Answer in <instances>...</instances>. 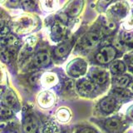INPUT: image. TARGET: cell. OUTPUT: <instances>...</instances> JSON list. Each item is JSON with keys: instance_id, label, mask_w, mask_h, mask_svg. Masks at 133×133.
Masks as SVG:
<instances>
[{"instance_id": "cell-15", "label": "cell", "mask_w": 133, "mask_h": 133, "mask_svg": "<svg viewBox=\"0 0 133 133\" xmlns=\"http://www.w3.org/2000/svg\"><path fill=\"white\" fill-rule=\"evenodd\" d=\"M50 62V56L48 52H38L33 58V63L36 66H44Z\"/></svg>"}, {"instance_id": "cell-24", "label": "cell", "mask_w": 133, "mask_h": 133, "mask_svg": "<svg viewBox=\"0 0 133 133\" xmlns=\"http://www.w3.org/2000/svg\"><path fill=\"white\" fill-rule=\"evenodd\" d=\"M43 133H60V130L55 123L48 122L44 127Z\"/></svg>"}, {"instance_id": "cell-7", "label": "cell", "mask_w": 133, "mask_h": 133, "mask_svg": "<svg viewBox=\"0 0 133 133\" xmlns=\"http://www.w3.org/2000/svg\"><path fill=\"white\" fill-rule=\"evenodd\" d=\"M118 101L112 95L103 97L98 103V108L104 115H109L117 109Z\"/></svg>"}, {"instance_id": "cell-32", "label": "cell", "mask_w": 133, "mask_h": 133, "mask_svg": "<svg viewBox=\"0 0 133 133\" xmlns=\"http://www.w3.org/2000/svg\"><path fill=\"white\" fill-rule=\"evenodd\" d=\"M5 127H6V123H2V122H0V133L2 132V131L3 130L4 128H5Z\"/></svg>"}, {"instance_id": "cell-21", "label": "cell", "mask_w": 133, "mask_h": 133, "mask_svg": "<svg viewBox=\"0 0 133 133\" xmlns=\"http://www.w3.org/2000/svg\"><path fill=\"white\" fill-rule=\"evenodd\" d=\"M116 29V23L114 20L105 21L102 25V33L106 35H110L115 32Z\"/></svg>"}, {"instance_id": "cell-33", "label": "cell", "mask_w": 133, "mask_h": 133, "mask_svg": "<svg viewBox=\"0 0 133 133\" xmlns=\"http://www.w3.org/2000/svg\"><path fill=\"white\" fill-rule=\"evenodd\" d=\"M2 78H3V72H2V70L0 69V82H1Z\"/></svg>"}, {"instance_id": "cell-17", "label": "cell", "mask_w": 133, "mask_h": 133, "mask_svg": "<svg viewBox=\"0 0 133 133\" xmlns=\"http://www.w3.org/2000/svg\"><path fill=\"white\" fill-rule=\"evenodd\" d=\"M71 48H72V44L69 42H66V43H62L58 47H57L55 51H54V54H55L57 57H64L69 53Z\"/></svg>"}, {"instance_id": "cell-1", "label": "cell", "mask_w": 133, "mask_h": 133, "mask_svg": "<svg viewBox=\"0 0 133 133\" xmlns=\"http://www.w3.org/2000/svg\"><path fill=\"white\" fill-rule=\"evenodd\" d=\"M87 71V62L82 58H75L66 66V72L72 77H81Z\"/></svg>"}, {"instance_id": "cell-29", "label": "cell", "mask_w": 133, "mask_h": 133, "mask_svg": "<svg viewBox=\"0 0 133 133\" xmlns=\"http://www.w3.org/2000/svg\"><path fill=\"white\" fill-rule=\"evenodd\" d=\"M126 114H127V118L130 121H131V122H133V103H131V105L127 107Z\"/></svg>"}, {"instance_id": "cell-30", "label": "cell", "mask_w": 133, "mask_h": 133, "mask_svg": "<svg viewBox=\"0 0 133 133\" xmlns=\"http://www.w3.org/2000/svg\"><path fill=\"white\" fill-rule=\"evenodd\" d=\"M125 60L131 65H133V51L129 52L128 54H127V55L125 56Z\"/></svg>"}, {"instance_id": "cell-12", "label": "cell", "mask_w": 133, "mask_h": 133, "mask_svg": "<svg viewBox=\"0 0 133 133\" xmlns=\"http://www.w3.org/2000/svg\"><path fill=\"white\" fill-rule=\"evenodd\" d=\"M131 82V77L127 74L118 75V76H114L112 78V86L114 88H127L128 85Z\"/></svg>"}, {"instance_id": "cell-25", "label": "cell", "mask_w": 133, "mask_h": 133, "mask_svg": "<svg viewBox=\"0 0 133 133\" xmlns=\"http://www.w3.org/2000/svg\"><path fill=\"white\" fill-rule=\"evenodd\" d=\"M12 111L11 110V108L4 105H0V117L8 118L12 116Z\"/></svg>"}, {"instance_id": "cell-26", "label": "cell", "mask_w": 133, "mask_h": 133, "mask_svg": "<svg viewBox=\"0 0 133 133\" xmlns=\"http://www.w3.org/2000/svg\"><path fill=\"white\" fill-rule=\"evenodd\" d=\"M57 5V0H43V6L46 10H53Z\"/></svg>"}, {"instance_id": "cell-18", "label": "cell", "mask_w": 133, "mask_h": 133, "mask_svg": "<svg viewBox=\"0 0 133 133\" xmlns=\"http://www.w3.org/2000/svg\"><path fill=\"white\" fill-rule=\"evenodd\" d=\"M37 129V121L32 117L29 116L23 124V131L25 133H35Z\"/></svg>"}, {"instance_id": "cell-11", "label": "cell", "mask_w": 133, "mask_h": 133, "mask_svg": "<svg viewBox=\"0 0 133 133\" xmlns=\"http://www.w3.org/2000/svg\"><path fill=\"white\" fill-rule=\"evenodd\" d=\"M37 102L41 107L49 108L55 102V96L51 91H44L39 94L38 97H37Z\"/></svg>"}, {"instance_id": "cell-3", "label": "cell", "mask_w": 133, "mask_h": 133, "mask_svg": "<svg viewBox=\"0 0 133 133\" xmlns=\"http://www.w3.org/2000/svg\"><path fill=\"white\" fill-rule=\"evenodd\" d=\"M117 51L116 48L113 46L107 45L98 50L95 55V59L100 64H107L114 60Z\"/></svg>"}, {"instance_id": "cell-10", "label": "cell", "mask_w": 133, "mask_h": 133, "mask_svg": "<svg viewBox=\"0 0 133 133\" xmlns=\"http://www.w3.org/2000/svg\"><path fill=\"white\" fill-rule=\"evenodd\" d=\"M34 26V19L30 17H23L17 21L16 31L19 33H25L32 30L35 28Z\"/></svg>"}, {"instance_id": "cell-23", "label": "cell", "mask_w": 133, "mask_h": 133, "mask_svg": "<svg viewBox=\"0 0 133 133\" xmlns=\"http://www.w3.org/2000/svg\"><path fill=\"white\" fill-rule=\"evenodd\" d=\"M121 40L126 44H133V32H122L121 34Z\"/></svg>"}, {"instance_id": "cell-16", "label": "cell", "mask_w": 133, "mask_h": 133, "mask_svg": "<svg viewBox=\"0 0 133 133\" xmlns=\"http://www.w3.org/2000/svg\"><path fill=\"white\" fill-rule=\"evenodd\" d=\"M42 84L46 87H51L57 84L58 82V78L55 73L52 72H47L43 74V76L42 77Z\"/></svg>"}, {"instance_id": "cell-14", "label": "cell", "mask_w": 133, "mask_h": 133, "mask_svg": "<svg viewBox=\"0 0 133 133\" xmlns=\"http://www.w3.org/2000/svg\"><path fill=\"white\" fill-rule=\"evenodd\" d=\"M3 103L4 106H6L8 107H14L16 106V104L18 103V99H17L16 95L14 93V91H12L11 90H7L5 91V92L3 95Z\"/></svg>"}, {"instance_id": "cell-2", "label": "cell", "mask_w": 133, "mask_h": 133, "mask_svg": "<svg viewBox=\"0 0 133 133\" xmlns=\"http://www.w3.org/2000/svg\"><path fill=\"white\" fill-rule=\"evenodd\" d=\"M101 32L102 31L97 30L87 32L79 42V47L82 50H90L97 47L101 41Z\"/></svg>"}, {"instance_id": "cell-4", "label": "cell", "mask_w": 133, "mask_h": 133, "mask_svg": "<svg viewBox=\"0 0 133 133\" xmlns=\"http://www.w3.org/2000/svg\"><path fill=\"white\" fill-rule=\"evenodd\" d=\"M90 80L92 81L97 87L107 85L110 81V74L105 69L100 68H92L89 72Z\"/></svg>"}, {"instance_id": "cell-28", "label": "cell", "mask_w": 133, "mask_h": 133, "mask_svg": "<svg viewBox=\"0 0 133 133\" xmlns=\"http://www.w3.org/2000/svg\"><path fill=\"white\" fill-rule=\"evenodd\" d=\"M6 43L8 45L11 46V47H14V46H15L17 44V43H18V40H17V38L12 35H9L6 39Z\"/></svg>"}, {"instance_id": "cell-13", "label": "cell", "mask_w": 133, "mask_h": 133, "mask_svg": "<svg viewBox=\"0 0 133 133\" xmlns=\"http://www.w3.org/2000/svg\"><path fill=\"white\" fill-rule=\"evenodd\" d=\"M109 70H110V72L113 75V76H118V75H122L126 72L127 66L123 61L116 60L111 63Z\"/></svg>"}, {"instance_id": "cell-9", "label": "cell", "mask_w": 133, "mask_h": 133, "mask_svg": "<svg viewBox=\"0 0 133 133\" xmlns=\"http://www.w3.org/2000/svg\"><path fill=\"white\" fill-rule=\"evenodd\" d=\"M85 4V0H69L63 8L66 16L74 18L81 14Z\"/></svg>"}, {"instance_id": "cell-8", "label": "cell", "mask_w": 133, "mask_h": 133, "mask_svg": "<svg viewBox=\"0 0 133 133\" xmlns=\"http://www.w3.org/2000/svg\"><path fill=\"white\" fill-rule=\"evenodd\" d=\"M103 122V129L107 133H121L124 127V121L119 116H111Z\"/></svg>"}, {"instance_id": "cell-35", "label": "cell", "mask_w": 133, "mask_h": 133, "mask_svg": "<svg viewBox=\"0 0 133 133\" xmlns=\"http://www.w3.org/2000/svg\"><path fill=\"white\" fill-rule=\"evenodd\" d=\"M132 89H133V86H132Z\"/></svg>"}, {"instance_id": "cell-27", "label": "cell", "mask_w": 133, "mask_h": 133, "mask_svg": "<svg viewBox=\"0 0 133 133\" xmlns=\"http://www.w3.org/2000/svg\"><path fill=\"white\" fill-rule=\"evenodd\" d=\"M21 3L25 9L33 10L37 6V0H22Z\"/></svg>"}, {"instance_id": "cell-34", "label": "cell", "mask_w": 133, "mask_h": 133, "mask_svg": "<svg viewBox=\"0 0 133 133\" xmlns=\"http://www.w3.org/2000/svg\"><path fill=\"white\" fill-rule=\"evenodd\" d=\"M6 0H0V3H5Z\"/></svg>"}, {"instance_id": "cell-22", "label": "cell", "mask_w": 133, "mask_h": 133, "mask_svg": "<svg viewBox=\"0 0 133 133\" xmlns=\"http://www.w3.org/2000/svg\"><path fill=\"white\" fill-rule=\"evenodd\" d=\"M121 1H124V0H97L96 8H97V10L98 12H102L105 11L107 8H108L112 4Z\"/></svg>"}, {"instance_id": "cell-20", "label": "cell", "mask_w": 133, "mask_h": 133, "mask_svg": "<svg viewBox=\"0 0 133 133\" xmlns=\"http://www.w3.org/2000/svg\"><path fill=\"white\" fill-rule=\"evenodd\" d=\"M56 117L61 122H68L71 118V112L66 107H61L56 112Z\"/></svg>"}, {"instance_id": "cell-19", "label": "cell", "mask_w": 133, "mask_h": 133, "mask_svg": "<svg viewBox=\"0 0 133 133\" xmlns=\"http://www.w3.org/2000/svg\"><path fill=\"white\" fill-rule=\"evenodd\" d=\"M66 29L64 26L61 23H55L52 28V36L53 39L58 41L62 39L65 34Z\"/></svg>"}, {"instance_id": "cell-5", "label": "cell", "mask_w": 133, "mask_h": 133, "mask_svg": "<svg viewBox=\"0 0 133 133\" xmlns=\"http://www.w3.org/2000/svg\"><path fill=\"white\" fill-rule=\"evenodd\" d=\"M77 91L82 97H88L97 92V86L90 79L82 78L77 82Z\"/></svg>"}, {"instance_id": "cell-6", "label": "cell", "mask_w": 133, "mask_h": 133, "mask_svg": "<svg viewBox=\"0 0 133 133\" xmlns=\"http://www.w3.org/2000/svg\"><path fill=\"white\" fill-rule=\"evenodd\" d=\"M128 7V4L126 2H117L108 8V14L111 16V19L121 20L127 16L129 10Z\"/></svg>"}, {"instance_id": "cell-31", "label": "cell", "mask_w": 133, "mask_h": 133, "mask_svg": "<svg viewBox=\"0 0 133 133\" xmlns=\"http://www.w3.org/2000/svg\"><path fill=\"white\" fill-rule=\"evenodd\" d=\"M79 133H96V131L93 130V129H91V128L86 127V128L82 129V130L79 131Z\"/></svg>"}]
</instances>
